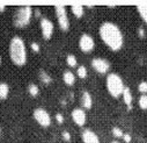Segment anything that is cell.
Listing matches in <instances>:
<instances>
[{
	"mask_svg": "<svg viewBox=\"0 0 147 143\" xmlns=\"http://www.w3.org/2000/svg\"><path fill=\"white\" fill-rule=\"evenodd\" d=\"M98 35L103 43L113 51H119L124 46L123 33L115 22L103 21L98 27Z\"/></svg>",
	"mask_w": 147,
	"mask_h": 143,
	"instance_id": "obj_1",
	"label": "cell"
},
{
	"mask_svg": "<svg viewBox=\"0 0 147 143\" xmlns=\"http://www.w3.org/2000/svg\"><path fill=\"white\" fill-rule=\"evenodd\" d=\"M8 54L11 57V61L18 65V66H23L27 63L28 59V54H27V48L23 39L21 36H13L11 39L9 46H8Z\"/></svg>",
	"mask_w": 147,
	"mask_h": 143,
	"instance_id": "obj_2",
	"label": "cell"
},
{
	"mask_svg": "<svg viewBox=\"0 0 147 143\" xmlns=\"http://www.w3.org/2000/svg\"><path fill=\"white\" fill-rule=\"evenodd\" d=\"M105 86H107L109 94L113 98H119L123 94L124 89H125L122 77L116 72L108 74L107 79H105Z\"/></svg>",
	"mask_w": 147,
	"mask_h": 143,
	"instance_id": "obj_3",
	"label": "cell"
},
{
	"mask_svg": "<svg viewBox=\"0 0 147 143\" xmlns=\"http://www.w3.org/2000/svg\"><path fill=\"white\" fill-rule=\"evenodd\" d=\"M32 18V7L30 6H21L18 7L13 14V25L16 28H26Z\"/></svg>",
	"mask_w": 147,
	"mask_h": 143,
	"instance_id": "obj_4",
	"label": "cell"
},
{
	"mask_svg": "<svg viewBox=\"0 0 147 143\" xmlns=\"http://www.w3.org/2000/svg\"><path fill=\"white\" fill-rule=\"evenodd\" d=\"M55 12H56V16H57L59 28L63 31H67L69 29V19H68V15H67L66 7L63 6V5H57L55 7Z\"/></svg>",
	"mask_w": 147,
	"mask_h": 143,
	"instance_id": "obj_5",
	"label": "cell"
},
{
	"mask_svg": "<svg viewBox=\"0 0 147 143\" xmlns=\"http://www.w3.org/2000/svg\"><path fill=\"white\" fill-rule=\"evenodd\" d=\"M32 116L36 120V122L44 128H47L51 125V116H50L49 112L45 108H43V107H36L32 111Z\"/></svg>",
	"mask_w": 147,
	"mask_h": 143,
	"instance_id": "obj_6",
	"label": "cell"
},
{
	"mask_svg": "<svg viewBox=\"0 0 147 143\" xmlns=\"http://www.w3.org/2000/svg\"><path fill=\"white\" fill-rule=\"evenodd\" d=\"M90 65L100 75H105V74L109 72V70H110L109 61H107L105 58H102V57H94L90 61Z\"/></svg>",
	"mask_w": 147,
	"mask_h": 143,
	"instance_id": "obj_7",
	"label": "cell"
},
{
	"mask_svg": "<svg viewBox=\"0 0 147 143\" xmlns=\"http://www.w3.org/2000/svg\"><path fill=\"white\" fill-rule=\"evenodd\" d=\"M79 48L82 52H90L95 48V41L93 39L92 35L84 33L81 34V36L79 39Z\"/></svg>",
	"mask_w": 147,
	"mask_h": 143,
	"instance_id": "obj_8",
	"label": "cell"
},
{
	"mask_svg": "<svg viewBox=\"0 0 147 143\" xmlns=\"http://www.w3.org/2000/svg\"><path fill=\"white\" fill-rule=\"evenodd\" d=\"M40 26H41V31H42V36L44 40H50L52 37V34H53V22L48 19V18H42L40 21Z\"/></svg>",
	"mask_w": 147,
	"mask_h": 143,
	"instance_id": "obj_9",
	"label": "cell"
},
{
	"mask_svg": "<svg viewBox=\"0 0 147 143\" xmlns=\"http://www.w3.org/2000/svg\"><path fill=\"white\" fill-rule=\"evenodd\" d=\"M71 116H72V120L74 121V123L79 127H84L86 125V121H87V114L86 112L80 108V107H76L73 108L72 113H71Z\"/></svg>",
	"mask_w": 147,
	"mask_h": 143,
	"instance_id": "obj_10",
	"label": "cell"
},
{
	"mask_svg": "<svg viewBox=\"0 0 147 143\" xmlns=\"http://www.w3.org/2000/svg\"><path fill=\"white\" fill-rule=\"evenodd\" d=\"M81 138H82L84 143H101L97 134L88 128H86L81 131Z\"/></svg>",
	"mask_w": 147,
	"mask_h": 143,
	"instance_id": "obj_11",
	"label": "cell"
},
{
	"mask_svg": "<svg viewBox=\"0 0 147 143\" xmlns=\"http://www.w3.org/2000/svg\"><path fill=\"white\" fill-rule=\"evenodd\" d=\"M81 105L85 110H90L92 106H93V98L90 95V93L87 91V90H84L82 93H81Z\"/></svg>",
	"mask_w": 147,
	"mask_h": 143,
	"instance_id": "obj_12",
	"label": "cell"
},
{
	"mask_svg": "<svg viewBox=\"0 0 147 143\" xmlns=\"http://www.w3.org/2000/svg\"><path fill=\"white\" fill-rule=\"evenodd\" d=\"M63 80L67 86H73L76 83V76L71 70H65L63 72Z\"/></svg>",
	"mask_w": 147,
	"mask_h": 143,
	"instance_id": "obj_13",
	"label": "cell"
},
{
	"mask_svg": "<svg viewBox=\"0 0 147 143\" xmlns=\"http://www.w3.org/2000/svg\"><path fill=\"white\" fill-rule=\"evenodd\" d=\"M122 97H123V101H124V104L127 106V108H129V110H132V100H133V97H132V93H131L130 87L125 86Z\"/></svg>",
	"mask_w": 147,
	"mask_h": 143,
	"instance_id": "obj_14",
	"label": "cell"
},
{
	"mask_svg": "<svg viewBox=\"0 0 147 143\" xmlns=\"http://www.w3.org/2000/svg\"><path fill=\"white\" fill-rule=\"evenodd\" d=\"M71 11L73 13V15H74L77 19H81L85 14V8L82 5H72L71 6Z\"/></svg>",
	"mask_w": 147,
	"mask_h": 143,
	"instance_id": "obj_15",
	"label": "cell"
},
{
	"mask_svg": "<svg viewBox=\"0 0 147 143\" xmlns=\"http://www.w3.org/2000/svg\"><path fill=\"white\" fill-rule=\"evenodd\" d=\"M9 94V86L7 83L5 82H1L0 83V99L1 100H5Z\"/></svg>",
	"mask_w": 147,
	"mask_h": 143,
	"instance_id": "obj_16",
	"label": "cell"
},
{
	"mask_svg": "<svg viewBox=\"0 0 147 143\" xmlns=\"http://www.w3.org/2000/svg\"><path fill=\"white\" fill-rule=\"evenodd\" d=\"M137 11H138V14L141 18V20L147 25V5H138Z\"/></svg>",
	"mask_w": 147,
	"mask_h": 143,
	"instance_id": "obj_17",
	"label": "cell"
},
{
	"mask_svg": "<svg viewBox=\"0 0 147 143\" xmlns=\"http://www.w3.org/2000/svg\"><path fill=\"white\" fill-rule=\"evenodd\" d=\"M38 76H40L41 82H42L43 84H45V85H49V84L52 82V78L50 77V75L47 72V71H44V70H40Z\"/></svg>",
	"mask_w": 147,
	"mask_h": 143,
	"instance_id": "obj_18",
	"label": "cell"
},
{
	"mask_svg": "<svg viewBox=\"0 0 147 143\" xmlns=\"http://www.w3.org/2000/svg\"><path fill=\"white\" fill-rule=\"evenodd\" d=\"M66 63H67V65L69 67H76L77 64H78V59H77V57L73 54H68L66 56Z\"/></svg>",
	"mask_w": 147,
	"mask_h": 143,
	"instance_id": "obj_19",
	"label": "cell"
},
{
	"mask_svg": "<svg viewBox=\"0 0 147 143\" xmlns=\"http://www.w3.org/2000/svg\"><path fill=\"white\" fill-rule=\"evenodd\" d=\"M77 75H78V77H79V78L85 79V78L88 76L87 67H86L85 65H80V66H78V69H77Z\"/></svg>",
	"mask_w": 147,
	"mask_h": 143,
	"instance_id": "obj_20",
	"label": "cell"
},
{
	"mask_svg": "<svg viewBox=\"0 0 147 143\" xmlns=\"http://www.w3.org/2000/svg\"><path fill=\"white\" fill-rule=\"evenodd\" d=\"M28 92H29V94L31 95V97H37L38 94H40V89H38V86L36 85V84H29L28 85Z\"/></svg>",
	"mask_w": 147,
	"mask_h": 143,
	"instance_id": "obj_21",
	"label": "cell"
},
{
	"mask_svg": "<svg viewBox=\"0 0 147 143\" xmlns=\"http://www.w3.org/2000/svg\"><path fill=\"white\" fill-rule=\"evenodd\" d=\"M138 105L140 107V110L142 111H147V94H141L139 100H138Z\"/></svg>",
	"mask_w": 147,
	"mask_h": 143,
	"instance_id": "obj_22",
	"label": "cell"
},
{
	"mask_svg": "<svg viewBox=\"0 0 147 143\" xmlns=\"http://www.w3.org/2000/svg\"><path fill=\"white\" fill-rule=\"evenodd\" d=\"M111 133L116 138H123V136H124V133L119 127H113Z\"/></svg>",
	"mask_w": 147,
	"mask_h": 143,
	"instance_id": "obj_23",
	"label": "cell"
},
{
	"mask_svg": "<svg viewBox=\"0 0 147 143\" xmlns=\"http://www.w3.org/2000/svg\"><path fill=\"white\" fill-rule=\"evenodd\" d=\"M138 91L141 94H146L147 93V82H140L138 85Z\"/></svg>",
	"mask_w": 147,
	"mask_h": 143,
	"instance_id": "obj_24",
	"label": "cell"
},
{
	"mask_svg": "<svg viewBox=\"0 0 147 143\" xmlns=\"http://www.w3.org/2000/svg\"><path fill=\"white\" fill-rule=\"evenodd\" d=\"M30 48H31L32 51H35V52H40V50H41V47H40V44H38L37 42H31V43H30Z\"/></svg>",
	"mask_w": 147,
	"mask_h": 143,
	"instance_id": "obj_25",
	"label": "cell"
},
{
	"mask_svg": "<svg viewBox=\"0 0 147 143\" xmlns=\"http://www.w3.org/2000/svg\"><path fill=\"white\" fill-rule=\"evenodd\" d=\"M55 119H56V121H57L59 125L64 123V115H63L61 113H57V114L55 115Z\"/></svg>",
	"mask_w": 147,
	"mask_h": 143,
	"instance_id": "obj_26",
	"label": "cell"
},
{
	"mask_svg": "<svg viewBox=\"0 0 147 143\" xmlns=\"http://www.w3.org/2000/svg\"><path fill=\"white\" fill-rule=\"evenodd\" d=\"M61 136H63V138L65 140V141H71V134L67 131V130H64L63 133H61Z\"/></svg>",
	"mask_w": 147,
	"mask_h": 143,
	"instance_id": "obj_27",
	"label": "cell"
},
{
	"mask_svg": "<svg viewBox=\"0 0 147 143\" xmlns=\"http://www.w3.org/2000/svg\"><path fill=\"white\" fill-rule=\"evenodd\" d=\"M123 141H124L125 143H130V142L132 141L131 135H130V134H124V136H123Z\"/></svg>",
	"mask_w": 147,
	"mask_h": 143,
	"instance_id": "obj_28",
	"label": "cell"
},
{
	"mask_svg": "<svg viewBox=\"0 0 147 143\" xmlns=\"http://www.w3.org/2000/svg\"><path fill=\"white\" fill-rule=\"evenodd\" d=\"M138 34H139V37H141V39L145 37V30H144L142 27H140V28L138 29Z\"/></svg>",
	"mask_w": 147,
	"mask_h": 143,
	"instance_id": "obj_29",
	"label": "cell"
},
{
	"mask_svg": "<svg viewBox=\"0 0 147 143\" xmlns=\"http://www.w3.org/2000/svg\"><path fill=\"white\" fill-rule=\"evenodd\" d=\"M35 15H36V16H40V15H41V11H40L38 8H36V11H35Z\"/></svg>",
	"mask_w": 147,
	"mask_h": 143,
	"instance_id": "obj_30",
	"label": "cell"
},
{
	"mask_svg": "<svg viewBox=\"0 0 147 143\" xmlns=\"http://www.w3.org/2000/svg\"><path fill=\"white\" fill-rule=\"evenodd\" d=\"M5 8H6V6H5V5H0V12H4V11H5Z\"/></svg>",
	"mask_w": 147,
	"mask_h": 143,
	"instance_id": "obj_31",
	"label": "cell"
},
{
	"mask_svg": "<svg viewBox=\"0 0 147 143\" xmlns=\"http://www.w3.org/2000/svg\"><path fill=\"white\" fill-rule=\"evenodd\" d=\"M111 143H119V142H118V141H116V140H115V141H113V142H111Z\"/></svg>",
	"mask_w": 147,
	"mask_h": 143,
	"instance_id": "obj_32",
	"label": "cell"
},
{
	"mask_svg": "<svg viewBox=\"0 0 147 143\" xmlns=\"http://www.w3.org/2000/svg\"><path fill=\"white\" fill-rule=\"evenodd\" d=\"M0 64H1V56H0Z\"/></svg>",
	"mask_w": 147,
	"mask_h": 143,
	"instance_id": "obj_33",
	"label": "cell"
},
{
	"mask_svg": "<svg viewBox=\"0 0 147 143\" xmlns=\"http://www.w3.org/2000/svg\"><path fill=\"white\" fill-rule=\"evenodd\" d=\"M0 134H1V129H0Z\"/></svg>",
	"mask_w": 147,
	"mask_h": 143,
	"instance_id": "obj_34",
	"label": "cell"
},
{
	"mask_svg": "<svg viewBox=\"0 0 147 143\" xmlns=\"http://www.w3.org/2000/svg\"><path fill=\"white\" fill-rule=\"evenodd\" d=\"M146 143H147V142H146Z\"/></svg>",
	"mask_w": 147,
	"mask_h": 143,
	"instance_id": "obj_35",
	"label": "cell"
}]
</instances>
